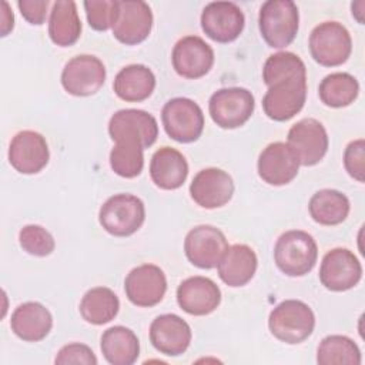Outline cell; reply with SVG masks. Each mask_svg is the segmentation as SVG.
I'll use <instances>...</instances> for the list:
<instances>
[{
	"label": "cell",
	"instance_id": "9",
	"mask_svg": "<svg viewBox=\"0 0 365 365\" xmlns=\"http://www.w3.org/2000/svg\"><path fill=\"white\" fill-rule=\"evenodd\" d=\"M106 81L103 61L91 54H78L68 60L61 71L63 88L76 97L96 94Z\"/></svg>",
	"mask_w": 365,
	"mask_h": 365
},
{
	"label": "cell",
	"instance_id": "26",
	"mask_svg": "<svg viewBox=\"0 0 365 365\" xmlns=\"http://www.w3.org/2000/svg\"><path fill=\"white\" fill-rule=\"evenodd\" d=\"M113 88L118 98L128 103H140L153 94L155 76L144 64H128L117 73Z\"/></svg>",
	"mask_w": 365,
	"mask_h": 365
},
{
	"label": "cell",
	"instance_id": "2",
	"mask_svg": "<svg viewBox=\"0 0 365 365\" xmlns=\"http://www.w3.org/2000/svg\"><path fill=\"white\" fill-rule=\"evenodd\" d=\"M258 27L265 43L272 48L289 46L299 27L298 7L292 0H268L262 3Z\"/></svg>",
	"mask_w": 365,
	"mask_h": 365
},
{
	"label": "cell",
	"instance_id": "4",
	"mask_svg": "<svg viewBox=\"0 0 365 365\" xmlns=\"http://www.w3.org/2000/svg\"><path fill=\"white\" fill-rule=\"evenodd\" d=\"M145 220L144 202L133 194H114L98 211V222L114 237H130L140 230Z\"/></svg>",
	"mask_w": 365,
	"mask_h": 365
},
{
	"label": "cell",
	"instance_id": "27",
	"mask_svg": "<svg viewBox=\"0 0 365 365\" xmlns=\"http://www.w3.org/2000/svg\"><path fill=\"white\" fill-rule=\"evenodd\" d=\"M100 348L106 361L111 365H131L140 355V341L134 331L115 325L101 335Z\"/></svg>",
	"mask_w": 365,
	"mask_h": 365
},
{
	"label": "cell",
	"instance_id": "3",
	"mask_svg": "<svg viewBox=\"0 0 365 365\" xmlns=\"http://www.w3.org/2000/svg\"><path fill=\"white\" fill-rule=\"evenodd\" d=\"M271 334L285 344L304 342L315 328V315L308 304L299 299H285L268 317Z\"/></svg>",
	"mask_w": 365,
	"mask_h": 365
},
{
	"label": "cell",
	"instance_id": "29",
	"mask_svg": "<svg viewBox=\"0 0 365 365\" xmlns=\"http://www.w3.org/2000/svg\"><path fill=\"white\" fill-rule=\"evenodd\" d=\"M348 197L332 188H324L317 191L308 204L309 215L321 225H338L344 222L349 214Z\"/></svg>",
	"mask_w": 365,
	"mask_h": 365
},
{
	"label": "cell",
	"instance_id": "15",
	"mask_svg": "<svg viewBox=\"0 0 365 365\" xmlns=\"http://www.w3.org/2000/svg\"><path fill=\"white\" fill-rule=\"evenodd\" d=\"M202 31L217 43H231L240 37L245 26L242 10L232 1L208 3L201 13Z\"/></svg>",
	"mask_w": 365,
	"mask_h": 365
},
{
	"label": "cell",
	"instance_id": "25",
	"mask_svg": "<svg viewBox=\"0 0 365 365\" xmlns=\"http://www.w3.org/2000/svg\"><path fill=\"white\" fill-rule=\"evenodd\" d=\"M188 175V163L175 148H158L150 161V177L161 190L180 188Z\"/></svg>",
	"mask_w": 365,
	"mask_h": 365
},
{
	"label": "cell",
	"instance_id": "23",
	"mask_svg": "<svg viewBox=\"0 0 365 365\" xmlns=\"http://www.w3.org/2000/svg\"><path fill=\"white\" fill-rule=\"evenodd\" d=\"M11 331L26 342L44 339L53 328L51 312L40 302L29 301L20 304L11 314Z\"/></svg>",
	"mask_w": 365,
	"mask_h": 365
},
{
	"label": "cell",
	"instance_id": "5",
	"mask_svg": "<svg viewBox=\"0 0 365 365\" xmlns=\"http://www.w3.org/2000/svg\"><path fill=\"white\" fill-rule=\"evenodd\" d=\"M308 44L312 58L324 67L344 64L352 51L351 34L338 21H324L314 27Z\"/></svg>",
	"mask_w": 365,
	"mask_h": 365
},
{
	"label": "cell",
	"instance_id": "1",
	"mask_svg": "<svg viewBox=\"0 0 365 365\" xmlns=\"http://www.w3.org/2000/svg\"><path fill=\"white\" fill-rule=\"evenodd\" d=\"M318 258L314 237L302 230H289L279 235L274 247V261L288 277H302L312 271Z\"/></svg>",
	"mask_w": 365,
	"mask_h": 365
},
{
	"label": "cell",
	"instance_id": "12",
	"mask_svg": "<svg viewBox=\"0 0 365 365\" xmlns=\"http://www.w3.org/2000/svg\"><path fill=\"white\" fill-rule=\"evenodd\" d=\"M108 134L113 141L130 140L144 150L151 147L158 137V124L153 114L138 108L115 111L108 121Z\"/></svg>",
	"mask_w": 365,
	"mask_h": 365
},
{
	"label": "cell",
	"instance_id": "17",
	"mask_svg": "<svg viewBox=\"0 0 365 365\" xmlns=\"http://www.w3.org/2000/svg\"><path fill=\"white\" fill-rule=\"evenodd\" d=\"M171 61L178 76L195 80L211 70L214 64V50L201 37L185 36L175 43Z\"/></svg>",
	"mask_w": 365,
	"mask_h": 365
},
{
	"label": "cell",
	"instance_id": "33",
	"mask_svg": "<svg viewBox=\"0 0 365 365\" xmlns=\"http://www.w3.org/2000/svg\"><path fill=\"white\" fill-rule=\"evenodd\" d=\"M144 148L130 140L115 141L110 151L111 170L124 178H134L141 174L144 167Z\"/></svg>",
	"mask_w": 365,
	"mask_h": 365
},
{
	"label": "cell",
	"instance_id": "31",
	"mask_svg": "<svg viewBox=\"0 0 365 365\" xmlns=\"http://www.w3.org/2000/svg\"><path fill=\"white\" fill-rule=\"evenodd\" d=\"M318 94L321 101L332 108L352 104L359 94V83L349 73H331L319 83Z\"/></svg>",
	"mask_w": 365,
	"mask_h": 365
},
{
	"label": "cell",
	"instance_id": "40",
	"mask_svg": "<svg viewBox=\"0 0 365 365\" xmlns=\"http://www.w3.org/2000/svg\"><path fill=\"white\" fill-rule=\"evenodd\" d=\"M3 6V11H1V36H7L14 26V16L13 11L9 7L7 1H1Z\"/></svg>",
	"mask_w": 365,
	"mask_h": 365
},
{
	"label": "cell",
	"instance_id": "38",
	"mask_svg": "<svg viewBox=\"0 0 365 365\" xmlns=\"http://www.w3.org/2000/svg\"><path fill=\"white\" fill-rule=\"evenodd\" d=\"M54 362L58 365H97V356L90 346L80 342H73L64 345L57 352Z\"/></svg>",
	"mask_w": 365,
	"mask_h": 365
},
{
	"label": "cell",
	"instance_id": "32",
	"mask_svg": "<svg viewBox=\"0 0 365 365\" xmlns=\"http://www.w3.org/2000/svg\"><path fill=\"white\" fill-rule=\"evenodd\" d=\"M319 365H359L362 362L358 345L345 335L325 336L317 349Z\"/></svg>",
	"mask_w": 365,
	"mask_h": 365
},
{
	"label": "cell",
	"instance_id": "10",
	"mask_svg": "<svg viewBox=\"0 0 365 365\" xmlns=\"http://www.w3.org/2000/svg\"><path fill=\"white\" fill-rule=\"evenodd\" d=\"M227 248L228 242L224 232L208 224L191 228L184 240L187 259L201 269L215 268Z\"/></svg>",
	"mask_w": 365,
	"mask_h": 365
},
{
	"label": "cell",
	"instance_id": "11",
	"mask_svg": "<svg viewBox=\"0 0 365 365\" xmlns=\"http://www.w3.org/2000/svg\"><path fill=\"white\" fill-rule=\"evenodd\" d=\"M287 144L295 153L299 165L311 167L325 157L329 140L322 123L315 118H302L289 128Z\"/></svg>",
	"mask_w": 365,
	"mask_h": 365
},
{
	"label": "cell",
	"instance_id": "34",
	"mask_svg": "<svg viewBox=\"0 0 365 365\" xmlns=\"http://www.w3.org/2000/svg\"><path fill=\"white\" fill-rule=\"evenodd\" d=\"M294 76H307V67L299 56L291 51L271 54L262 67V80L267 87Z\"/></svg>",
	"mask_w": 365,
	"mask_h": 365
},
{
	"label": "cell",
	"instance_id": "22",
	"mask_svg": "<svg viewBox=\"0 0 365 365\" xmlns=\"http://www.w3.org/2000/svg\"><path fill=\"white\" fill-rule=\"evenodd\" d=\"M177 302L180 308L190 315H208L218 308L221 291L218 285L207 277H190L178 285Z\"/></svg>",
	"mask_w": 365,
	"mask_h": 365
},
{
	"label": "cell",
	"instance_id": "6",
	"mask_svg": "<svg viewBox=\"0 0 365 365\" xmlns=\"http://www.w3.org/2000/svg\"><path fill=\"white\" fill-rule=\"evenodd\" d=\"M161 121L170 138L178 143L197 141L204 130L201 107L191 98L175 97L168 100L161 111Z\"/></svg>",
	"mask_w": 365,
	"mask_h": 365
},
{
	"label": "cell",
	"instance_id": "7",
	"mask_svg": "<svg viewBox=\"0 0 365 365\" xmlns=\"http://www.w3.org/2000/svg\"><path fill=\"white\" fill-rule=\"evenodd\" d=\"M255 98L242 87H225L217 90L208 101V111L212 121L225 130L244 125L252 115Z\"/></svg>",
	"mask_w": 365,
	"mask_h": 365
},
{
	"label": "cell",
	"instance_id": "30",
	"mask_svg": "<svg viewBox=\"0 0 365 365\" xmlns=\"http://www.w3.org/2000/svg\"><path fill=\"white\" fill-rule=\"evenodd\" d=\"M78 309L86 322L103 325L117 317L120 301L113 289L107 287H94L83 295Z\"/></svg>",
	"mask_w": 365,
	"mask_h": 365
},
{
	"label": "cell",
	"instance_id": "18",
	"mask_svg": "<svg viewBox=\"0 0 365 365\" xmlns=\"http://www.w3.org/2000/svg\"><path fill=\"white\" fill-rule=\"evenodd\" d=\"M234 190V181L227 171L210 167L194 175L190 185V195L197 205L214 210L225 205L232 198Z\"/></svg>",
	"mask_w": 365,
	"mask_h": 365
},
{
	"label": "cell",
	"instance_id": "28",
	"mask_svg": "<svg viewBox=\"0 0 365 365\" xmlns=\"http://www.w3.org/2000/svg\"><path fill=\"white\" fill-rule=\"evenodd\" d=\"M81 34V21L77 13V6L73 0H58L53 3L48 19L50 40L60 46H73Z\"/></svg>",
	"mask_w": 365,
	"mask_h": 365
},
{
	"label": "cell",
	"instance_id": "8",
	"mask_svg": "<svg viewBox=\"0 0 365 365\" xmlns=\"http://www.w3.org/2000/svg\"><path fill=\"white\" fill-rule=\"evenodd\" d=\"M305 100L307 76H294L268 87L262 98V110L274 121H287L302 110Z\"/></svg>",
	"mask_w": 365,
	"mask_h": 365
},
{
	"label": "cell",
	"instance_id": "24",
	"mask_svg": "<svg viewBox=\"0 0 365 365\" xmlns=\"http://www.w3.org/2000/svg\"><path fill=\"white\" fill-rule=\"evenodd\" d=\"M257 254L245 244H234L227 248L218 262V277L228 287H244L255 275Z\"/></svg>",
	"mask_w": 365,
	"mask_h": 365
},
{
	"label": "cell",
	"instance_id": "19",
	"mask_svg": "<svg viewBox=\"0 0 365 365\" xmlns=\"http://www.w3.org/2000/svg\"><path fill=\"white\" fill-rule=\"evenodd\" d=\"M257 170L264 182L279 187L289 184L298 175L299 161L287 143L275 141L259 153Z\"/></svg>",
	"mask_w": 365,
	"mask_h": 365
},
{
	"label": "cell",
	"instance_id": "20",
	"mask_svg": "<svg viewBox=\"0 0 365 365\" xmlns=\"http://www.w3.org/2000/svg\"><path fill=\"white\" fill-rule=\"evenodd\" d=\"M153 11L145 1L121 0L118 1V17L113 26L114 37L125 44L134 46L144 41L151 33Z\"/></svg>",
	"mask_w": 365,
	"mask_h": 365
},
{
	"label": "cell",
	"instance_id": "14",
	"mask_svg": "<svg viewBox=\"0 0 365 365\" xmlns=\"http://www.w3.org/2000/svg\"><path fill=\"white\" fill-rule=\"evenodd\" d=\"M124 291L131 304L144 308L154 307L160 304L165 295V274L154 264L138 265L127 274L124 279Z\"/></svg>",
	"mask_w": 365,
	"mask_h": 365
},
{
	"label": "cell",
	"instance_id": "35",
	"mask_svg": "<svg viewBox=\"0 0 365 365\" xmlns=\"http://www.w3.org/2000/svg\"><path fill=\"white\" fill-rule=\"evenodd\" d=\"M19 242L27 254L34 257H47L56 248L53 235L37 224L24 225L19 232Z\"/></svg>",
	"mask_w": 365,
	"mask_h": 365
},
{
	"label": "cell",
	"instance_id": "37",
	"mask_svg": "<svg viewBox=\"0 0 365 365\" xmlns=\"http://www.w3.org/2000/svg\"><path fill=\"white\" fill-rule=\"evenodd\" d=\"M344 167L346 173L356 180L358 182H364L365 174V141L364 138H358L351 141L344 151Z\"/></svg>",
	"mask_w": 365,
	"mask_h": 365
},
{
	"label": "cell",
	"instance_id": "13",
	"mask_svg": "<svg viewBox=\"0 0 365 365\" xmlns=\"http://www.w3.org/2000/svg\"><path fill=\"white\" fill-rule=\"evenodd\" d=\"M362 278V265L348 248H334L328 251L319 267L321 284L334 292L354 288Z\"/></svg>",
	"mask_w": 365,
	"mask_h": 365
},
{
	"label": "cell",
	"instance_id": "36",
	"mask_svg": "<svg viewBox=\"0 0 365 365\" xmlns=\"http://www.w3.org/2000/svg\"><path fill=\"white\" fill-rule=\"evenodd\" d=\"M84 9L90 27L97 31L113 29L118 17V0H87Z\"/></svg>",
	"mask_w": 365,
	"mask_h": 365
},
{
	"label": "cell",
	"instance_id": "39",
	"mask_svg": "<svg viewBox=\"0 0 365 365\" xmlns=\"http://www.w3.org/2000/svg\"><path fill=\"white\" fill-rule=\"evenodd\" d=\"M17 6L20 9L21 16L30 24L40 26L46 20L50 1L48 0H19Z\"/></svg>",
	"mask_w": 365,
	"mask_h": 365
},
{
	"label": "cell",
	"instance_id": "21",
	"mask_svg": "<svg viewBox=\"0 0 365 365\" xmlns=\"http://www.w3.org/2000/svg\"><path fill=\"white\" fill-rule=\"evenodd\" d=\"M190 325L175 314H163L153 319L150 325V342L167 356L184 354L191 344Z\"/></svg>",
	"mask_w": 365,
	"mask_h": 365
},
{
	"label": "cell",
	"instance_id": "16",
	"mask_svg": "<svg viewBox=\"0 0 365 365\" xmlns=\"http://www.w3.org/2000/svg\"><path fill=\"white\" fill-rule=\"evenodd\" d=\"M50 160L46 138L33 130L19 131L9 145V161L21 174L40 173Z\"/></svg>",
	"mask_w": 365,
	"mask_h": 365
}]
</instances>
